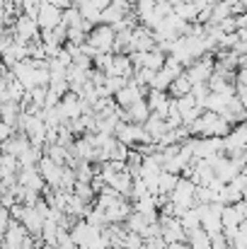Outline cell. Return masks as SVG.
Wrapping results in <instances>:
<instances>
[{
  "instance_id": "obj_5",
  "label": "cell",
  "mask_w": 247,
  "mask_h": 249,
  "mask_svg": "<svg viewBox=\"0 0 247 249\" xmlns=\"http://www.w3.org/2000/svg\"><path fill=\"white\" fill-rule=\"evenodd\" d=\"M17 184H19V186H24V189H29V191H37V194H44V191L49 189L37 165L34 167H19Z\"/></svg>"
},
{
  "instance_id": "obj_26",
  "label": "cell",
  "mask_w": 247,
  "mask_h": 249,
  "mask_svg": "<svg viewBox=\"0 0 247 249\" xmlns=\"http://www.w3.org/2000/svg\"><path fill=\"white\" fill-rule=\"evenodd\" d=\"M90 2H92L97 10H104V7H109V5H112V0H90Z\"/></svg>"
},
{
  "instance_id": "obj_27",
  "label": "cell",
  "mask_w": 247,
  "mask_h": 249,
  "mask_svg": "<svg viewBox=\"0 0 247 249\" xmlns=\"http://www.w3.org/2000/svg\"><path fill=\"white\" fill-rule=\"evenodd\" d=\"M78 249H90V247H78Z\"/></svg>"
},
{
  "instance_id": "obj_23",
  "label": "cell",
  "mask_w": 247,
  "mask_h": 249,
  "mask_svg": "<svg viewBox=\"0 0 247 249\" xmlns=\"http://www.w3.org/2000/svg\"><path fill=\"white\" fill-rule=\"evenodd\" d=\"M10 211L5 208V206H0V237H5V230H7V225H10Z\"/></svg>"
},
{
  "instance_id": "obj_16",
  "label": "cell",
  "mask_w": 247,
  "mask_h": 249,
  "mask_svg": "<svg viewBox=\"0 0 247 249\" xmlns=\"http://www.w3.org/2000/svg\"><path fill=\"white\" fill-rule=\"evenodd\" d=\"M32 148V143H29V138L24 136V133H17V136H12L7 143H2V153L5 155H12V158H22L27 150Z\"/></svg>"
},
{
  "instance_id": "obj_10",
  "label": "cell",
  "mask_w": 247,
  "mask_h": 249,
  "mask_svg": "<svg viewBox=\"0 0 247 249\" xmlns=\"http://www.w3.org/2000/svg\"><path fill=\"white\" fill-rule=\"evenodd\" d=\"M39 167V172H41V177H44V181H46V186L49 189H58V184H61V172H63V167L56 165L49 155H41V160L37 162Z\"/></svg>"
},
{
  "instance_id": "obj_17",
  "label": "cell",
  "mask_w": 247,
  "mask_h": 249,
  "mask_svg": "<svg viewBox=\"0 0 247 249\" xmlns=\"http://www.w3.org/2000/svg\"><path fill=\"white\" fill-rule=\"evenodd\" d=\"M19 116H22V107H19V102L7 99V102L0 104V121H5V124H10V126L15 128V126L19 124Z\"/></svg>"
},
{
  "instance_id": "obj_15",
  "label": "cell",
  "mask_w": 247,
  "mask_h": 249,
  "mask_svg": "<svg viewBox=\"0 0 247 249\" xmlns=\"http://www.w3.org/2000/svg\"><path fill=\"white\" fill-rule=\"evenodd\" d=\"M124 119L129 121V124H146L148 119H151V107H148V102L146 99H138V102H133L129 109H124Z\"/></svg>"
},
{
  "instance_id": "obj_25",
  "label": "cell",
  "mask_w": 247,
  "mask_h": 249,
  "mask_svg": "<svg viewBox=\"0 0 247 249\" xmlns=\"http://www.w3.org/2000/svg\"><path fill=\"white\" fill-rule=\"evenodd\" d=\"M46 2H51V5L58 7V10H68V7L73 5V0H46Z\"/></svg>"
},
{
  "instance_id": "obj_18",
  "label": "cell",
  "mask_w": 247,
  "mask_h": 249,
  "mask_svg": "<svg viewBox=\"0 0 247 249\" xmlns=\"http://www.w3.org/2000/svg\"><path fill=\"white\" fill-rule=\"evenodd\" d=\"M143 128H146V133L151 136V141H153L155 145H158V141L163 138L165 133L170 131V128H167V121L160 119V116H155V114H151V119L143 124Z\"/></svg>"
},
{
  "instance_id": "obj_11",
  "label": "cell",
  "mask_w": 247,
  "mask_h": 249,
  "mask_svg": "<svg viewBox=\"0 0 247 249\" xmlns=\"http://www.w3.org/2000/svg\"><path fill=\"white\" fill-rule=\"evenodd\" d=\"M107 78H124V80H131V78H133L131 56H129V53H114V61H112V68H109Z\"/></svg>"
},
{
  "instance_id": "obj_1",
  "label": "cell",
  "mask_w": 247,
  "mask_h": 249,
  "mask_svg": "<svg viewBox=\"0 0 247 249\" xmlns=\"http://www.w3.org/2000/svg\"><path fill=\"white\" fill-rule=\"evenodd\" d=\"M114 39H116V32H114L109 24H97V27H92V32L87 34V41H85V56L95 58V56H99V53H112Z\"/></svg>"
},
{
  "instance_id": "obj_20",
  "label": "cell",
  "mask_w": 247,
  "mask_h": 249,
  "mask_svg": "<svg viewBox=\"0 0 247 249\" xmlns=\"http://www.w3.org/2000/svg\"><path fill=\"white\" fill-rule=\"evenodd\" d=\"M73 194H76L80 201H85V203H90V201L97 196L90 181H76V186H73Z\"/></svg>"
},
{
  "instance_id": "obj_2",
  "label": "cell",
  "mask_w": 247,
  "mask_h": 249,
  "mask_svg": "<svg viewBox=\"0 0 247 249\" xmlns=\"http://www.w3.org/2000/svg\"><path fill=\"white\" fill-rule=\"evenodd\" d=\"M116 141H119L121 145H126V148L155 145L141 124H129V121H126V124H119V128H116Z\"/></svg>"
},
{
  "instance_id": "obj_7",
  "label": "cell",
  "mask_w": 247,
  "mask_h": 249,
  "mask_svg": "<svg viewBox=\"0 0 247 249\" xmlns=\"http://www.w3.org/2000/svg\"><path fill=\"white\" fill-rule=\"evenodd\" d=\"M146 94H148V89H146L143 85H138L136 80H133V78H131L121 92H116V94H114V102H116V107H121V109H129L133 102H138V99H146Z\"/></svg>"
},
{
  "instance_id": "obj_13",
  "label": "cell",
  "mask_w": 247,
  "mask_h": 249,
  "mask_svg": "<svg viewBox=\"0 0 247 249\" xmlns=\"http://www.w3.org/2000/svg\"><path fill=\"white\" fill-rule=\"evenodd\" d=\"M133 213V206L121 196L116 203H112L107 211H104V215H107V220H109V225H121V223H126V218Z\"/></svg>"
},
{
  "instance_id": "obj_3",
  "label": "cell",
  "mask_w": 247,
  "mask_h": 249,
  "mask_svg": "<svg viewBox=\"0 0 247 249\" xmlns=\"http://www.w3.org/2000/svg\"><path fill=\"white\" fill-rule=\"evenodd\" d=\"M213 71H216L213 58H211V56H204V58L189 63V66L184 68V75L191 80V85H209L211 75H213Z\"/></svg>"
},
{
  "instance_id": "obj_4",
  "label": "cell",
  "mask_w": 247,
  "mask_h": 249,
  "mask_svg": "<svg viewBox=\"0 0 247 249\" xmlns=\"http://www.w3.org/2000/svg\"><path fill=\"white\" fill-rule=\"evenodd\" d=\"M61 17H63V10L54 7L46 0L39 2V12H37V27H39V32H54L61 24Z\"/></svg>"
},
{
  "instance_id": "obj_24",
  "label": "cell",
  "mask_w": 247,
  "mask_h": 249,
  "mask_svg": "<svg viewBox=\"0 0 247 249\" xmlns=\"http://www.w3.org/2000/svg\"><path fill=\"white\" fill-rule=\"evenodd\" d=\"M146 249H167V242L163 237H151V240H146Z\"/></svg>"
},
{
  "instance_id": "obj_14",
  "label": "cell",
  "mask_w": 247,
  "mask_h": 249,
  "mask_svg": "<svg viewBox=\"0 0 247 249\" xmlns=\"http://www.w3.org/2000/svg\"><path fill=\"white\" fill-rule=\"evenodd\" d=\"M146 102H148V107H151V114H155V116H160V119H167L170 102H172V99L167 97V92H160V89H148Z\"/></svg>"
},
{
  "instance_id": "obj_6",
  "label": "cell",
  "mask_w": 247,
  "mask_h": 249,
  "mask_svg": "<svg viewBox=\"0 0 247 249\" xmlns=\"http://www.w3.org/2000/svg\"><path fill=\"white\" fill-rule=\"evenodd\" d=\"M58 109H61V114H63V119L71 124V121H76V119H80L82 114H87L90 111V107H85L82 104V99L76 94V92H68V94H63V99L58 102Z\"/></svg>"
},
{
  "instance_id": "obj_12",
  "label": "cell",
  "mask_w": 247,
  "mask_h": 249,
  "mask_svg": "<svg viewBox=\"0 0 247 249\" xmlns=\"http://www.w3.org/2000/svg\"><path fill=\"white\" fill-rule=\"evenodd\" d=\"M129 12H131V5H129L126 0H112V5L102 10V24L114 27V24L121 22Z\"/></svg>"
},
{
  "instance_id": "obj_9",
  "label": "cell",
  "mask_w": 247,
  "mask_h": 249,
  "mask_svg": "<svg viewBox=\"0 0 247 249\" xmlns=\"http://www.w3.org/2000/svg\"><path fill=\"white\" fill-rule=\"evenodd\" d=\"M17 223H22V228H24L32 237H39V240H41L44 218L39 215V211H37L34 206H24V211H22V215H19V220H17Z\"/></svg>"
},
{
  "instance_id": "obj_19",
  "label": "cell",
  "mask_w": 247,
  "mask_h": 249,
  "mask_svg": "<svg viewBox=\"0 0 247 249\" xmlns=\"http://www.w3.org/2000/svg\"><path fill=\"white\" fill-rule=\"evenodd\" d=\"M191 87H194V85H191V80H189V78L182 73L179 78H174V80H172V85H170V94H172L174 99H179V97L191 94Z\"/></svg>"
},
{
  "instance_id": "obj_8",
  "label": "cell",
  "mask_w": 247,
  "mask_h": 249,
  "mask_svg": "<svg viewBox=\"0 0 247 249\" xmlns=\"http://www.w3.org/2000/svg\"><path fill=\"white\" fill-rule=\"evenodd\" d=\"M99 228H92L90 223H85V220H76L73 223V228L68 230V235H71V240L78 245V247H90L92 245V240L95 237H99Z\"/></svg>"
},
{
  "instance_id": "obj_21",
  "label": "cell",
  "mask_w": 247,
  "mask_h": 249,
  "mask_svg": "<svg viewBox=\"0 0 247 249\" xmlns=\"http://www.w3.org/2000/svg\"><path fill=\"white\" fill-rule=\"evenodd\" d=\"M121 249H146V240L136 232H124V240H121Z\"/></svg>"
},
{
  "instance_id": "obj_22",
  "label": "cell",
  "mask_w": 247,
  "mask_h": 249,
  "mask_svg": "<svg viewBox=\"0 0 247 249\" xmlns=\"http://www.w3.org/2000/svg\"><path fill=\"white\" fill-rule=\"evenodd\" d=\"M12 136H15V128H12L10 124L0 121V145H2V143H7V141H10Z\"/></svg>"
}]
</instances>
